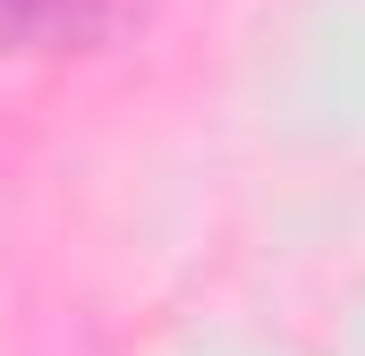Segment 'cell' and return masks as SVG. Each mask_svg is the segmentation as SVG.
<instances>
[{"mask_svg": "<svg viewBox=\"0 0 365 356\" xmlns=\"http://www.w3.org/2000/svg\"><path fill=\"white\" fill-rule=\"evenodd\" d=\"M162 0H0V51H34V60H60V51H102L119 34H136Z\"/></svg>", "mask_w": 365, "mask_h": 356, "instance_id": "obj_1", "label": "cell"}]
</instances>
